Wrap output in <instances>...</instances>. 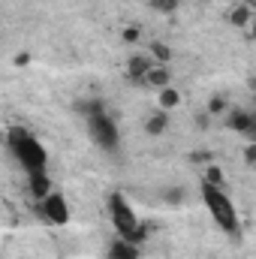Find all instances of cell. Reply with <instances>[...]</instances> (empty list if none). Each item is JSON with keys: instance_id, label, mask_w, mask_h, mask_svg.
Segmentation results:
<instances>
[{"instance_id": "obj_18", "label": "cell", "mask_w": 256, "mask_h": 259, "mask_svg": "<svg viewBox=\"0 0 256 259\" xmlns=\"http://www.w3.org/2000/svg\"><path fill=\"white\" fill-rule=\"evenodd\" d=\"M121 39H124V42H139V39H142V30H139L136 24H127V27L121 30Z\"/></svg>"}, {"instance_id": "obj_17", "label": "cell", "mask_w": 256, "mask_h": 259, "mask_svg": "<svg viewBox=\"0 0 256 259\" xmlns=\"http://www.w3.org/2000/svg\"><path fill=\"white\" fill-rule=\"evenodd\" d=\"M202 181H208V184H220L223 187V169L220 166H214V163H208V169H205V178Z\"/></svg>"}, {"instance_id": "obj_6", "label": "cell", "mask_w": 256, "mask_h": 259, "mask_svg": "<svg viewBox=\"0 0 256 259\" xmlns=\"http://www.w3.org/2000/svg\"><path fill=\"white\" fill-rule=\"evenodd\" d=\"M154 69V58L151 55H133L127 58V66H124V75H127L133 84H145V75Z\"/></svg>"}, {"instance_id": "obj_16", "label": "cell", "mask_w": 256, "mask_h": 259, "mask_svg": "<svg viewBox=\"0 0 256 259\" xmlns=\"http://www.w3.org/2000/svg\"><path fill=\"white\" fill-rule=\"evenodd\" d=\"M205 112L214 118V115H223V112H229V103H226V97H220V94H214L211 100H208V106H205Z\"/></svg>"}, {"instance_id": "obj_8", "label": "cell", "mask_w": 256, "mask_h": 259, "mask_svg": "<svg viewBox=\"0 0 256 259\" xmlns=\"http://www.w3.org/2000/svg\"><path fill=\"white\" fill-rule=\"evenodd\" d=\"M27 190L36 202H42L46 196L52 193V178H49V169L42 172H27Z\"/></svg>"}, {"instance_id": "obj_7", "label": "cell", "mask_w": 256, "mask_h": 259, "mask_svg": "<svg viewBox=\"0 0 256 259\" xmlns=\"http://www.w3.org/2000/svg\"><path fill=\"white\" fill-rule=\"evenodd\" d=\"M139 247H142V244H136V241H130V238L115 235V238L109 241L106 259H139V256H142V250H139Z\"/></svg>"}, {"instance_id": "obj_1", "label": "cell", "mask_w": 256, "mask_h": 259, "mask_svg": "<svg viewBox=\"0 0 256 259\" xmlns=\"http://www.w3.org/2000/svg\"><path fill=\"white\" fill-rule=\"evenodd\" d=\"M6 148H9V154L18 160V166L24 172H42V169H49V151L42 148L39 139H33L24 127H9Z\"/></svg>"}, {"instance_id": "obj_19", "label": "cell", "mask_w": 256, "mask_h": 259, "mask_svg": "<svg viewBox=\"0 0 256 259\" xmlns=\"http://www.w3.org/2000/svg\"><path fill=\"white\" fill-rule=\"evenodd\" d=\"M244 160H247L250 166H256V142H250V145L244 148Z\"/></svg>"}, {"instance_id": "obj_12", "label": "cell", "mask_w": 256, "mask_h": 259, "mask_svg": "<svg viewBox=\"0 0 256 259\" xmlns=\"http://www.w3.org/2000/svg\"><path fill=\"white\" fill-rule=\"evenodd\" d=\"M148 55H151L157 64L166 66L172 61V46H166V42H151V46H148Z\"/></svg>"}, {"instance_id": "obj_10", "label": "cell", "mask_w": 256, "mask_h": 259, "mask_svg": "<svg viewBox=\"0 0 256 259\" xmlns=\"http://www.w3.org/2000/svg\"><path fill=\"white\" fill-rule=\"evenodd\" d=\"M166 130H169V112H154L151 118H145V133H148L151 139L163 136Z\"/></svg>"}, {"instance_id": "obj_5", "label": "cell", "mask_w": 256, "mask_h": 259, "mask_svg": "<svg viewBox=\"0 0 256 259\" xmlns=\"http://www.w3.org/2000/svg\"><path fill=\"white\" fill-rule=\"evenodd\" d=\"M39 214H42V220L52 223V226H66L69 217H72V214H69V202H66V196L58 193V190H52V193L39 202Z\"/></svg>"}, {"instance_id": "obj_3", "label": "cell", "mask_w": 256, "mask_h": 259, "mask_svg": "<svg viewBox=\"0 0 256 259\" xmlns=\"http://www.w3.org/2000/svg\"><path fill=\"white\" fill-rule=\"evenodd\" d=\"M109 217H112V226H115V232L121 238H130L136 244H142L148 238V226L136 217V211H133V205H130V199L124 193L109 196Z\"/></svg>"}, {"instance_id": "obj_15", "label": "cell", "mask_w": 256, "mask_h": 259, "mask_svg": "<svg viewBox=\"0 0 256 259\" xmlns=\"http://www.w3.org/2000/svg\"><path fill=\"white\" fill-rule=\"evenodd\" d=\"M148 6L160 15H172V12L181 9V0H148Z\"/></svg>"}, {"instance_id": "obj_22", "label": "cell", "mask_w": 256, "mask_h": 259, "mask_svg": "<svg viewBox=\"0 0 256 259\" xmlns=\"http://www.w3.org/2000/svg\"><path fill=\"white\" fill-rule=\"evenodd\" d=\"M15 64H18V66L30 64V55H27V52H21V55H15Z\"/></svg>"}, {"instance_id": "obj_2", "label": "cell", "mask_w": 256, "mask_h": 259, "mask_svg": "<svg viewBox=\"0 0 256 259\" xmlns=\"http://www.w3.org/2000/svg\"><path fill=\"white\" fill-rule=\"evenodd\" d=\"M202 202H205L211 220H214L226 235H238V226H241V223H238V211H235L232 199L226 196V190H223L220 184L202 181Z\"/></svg>"}, {"instance_id": "obj_13", "label": "cell", "mask_w": 256, "mask_h": 259, "mask_svg": "<svg viewBox=\"0 0 256 259\" xmlns=\"http://www.w3.org/2000/svg\"><path fill=\"white\" fill-rule=\"evenodd\" d=\"M160 196H163V202L172 205V208H181V205L187 202V190H184V187H166Z\"/></svg>"}, {"instance_id": "obj_9", "label": "cell", "mask_w": 256, "mask_h": 259, "mask_svg": "<svg viewBox=\"0 0 256 259\" xmlns=\"http://www.w3.org/2000/svg\"><path fill=\"white\" fill-rule=\"evenodd\" d=\"M253 3H238V6H232V9H229V24H232V27H241V30H244V27H250V24H253Z\"/></svg>"}, {"instance_id": "obj_23", "label": "cell", "mask_w": 256, "mask_h": 259, "mask_svg": "<svg viewBox=\"0 0 256 259\" xmlns=\"http://www.w3.org/2000/svg\"><path fill=\"white\" fill-rule=\"evenodd\" d=\"M247 30H250V39H253V42H256V18H253V24H250Z\"/></svg>"}, {"instance_id": "obj_14", "label": "cell", "mask_w": 256, "mask_h": 259, "mask_svg": "<svg viewBox=\"0 0 256 259\" xmlns=\"http://www.w3.org/2000/svg\"><path fill=\"white\" fill-rule=\"evenodd\" d=\"M160 106H163V112H169V109H175V106H181V94L169 84V88H163L160 91Z\"/></svg>"}, {"instance_id": "obj_21", "label": "cell", "mask_w": 256, "mask_h": 259, "mask_svg": "<svg viewBox=\"0 0 256 259\" xmlns=\"http://www.w3.org/2000/svg\"><path fill=\"white\" fill-rule=\"evenodd\" d=\"M211 160V154L208 151H193L190 154V163H208Z\"/></svg>"}, {"instance_id": "obj_4", "label": "cell", "mask_w": 256, "mask_h": 259, "mask_svg": "<svg viewBox=\"0 0 256 259\" xmlns=\"http://www.w3.org/2000/svg\"><path fill=\"white\" fill-rule=\"evenodd\" d=\"M88 133H91L94 145L103 148V151H118V145H121V130H118L115 118L109 112H100V115L88 118Z\"/></svg>"}, {"instance_id": "obj_20", "label": "cell", "mask_w": 256, "mask_h": 259, "mask_svg": "<svg viewBox=\"0 0 256 259\" xmlns=\"http://www.w3.org/2000/svg\"><path fill=\"white\" fill-rule=\"evenodd\" d=\"M208 124H211V115H208V112H199V115H196V127L208 130Z\"/></svg>"}, {"instance_id": "obj_24", "label": "cell", "mask_w": 256, "mask_h": 259, "mask_svg": "<svg viewBox=\"0 0 256 259\" xmlns=\"http://www.w3.org/2000/svg\"><path fill=\"white\" fill-rule=\"evenodd\" d=\"M247 84H250V91L256 94V75H250V78H247Z\"/></svg>"}, {"instance_id": "obj_11", "label": "cell", "mask_w": 256, "mask_h": 259, "mask_svg": "<svg viewBox=\"0 0 256 259\" xmlns=\"http://www.w3.org/2000/svg\"><path fill=\"white\" fill-rule=\"evenodd\" d=\"M145 84H151V88H160V91H163V88H169V84H172V72H169V66H163V64L154 66V69L145 75Z\"/></svg>"}]
</instances>
